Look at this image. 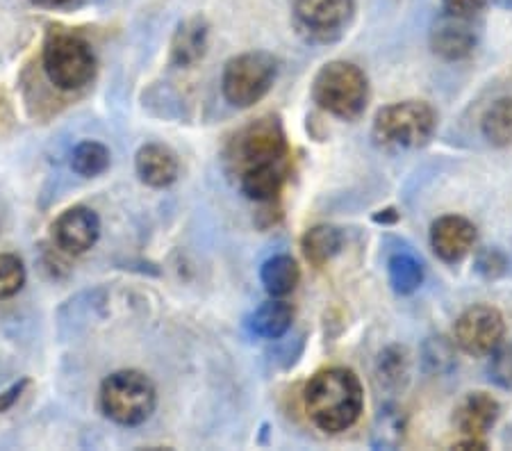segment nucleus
<instances>
[{
	"instance_id": "dca6fc26",
	"label": "nucleus",
	"mask_w": 512,
	"mask_h": 451,
	"mask_svg": "<svg viewBox=\"0 0 512 451\" xmlns=\"http://www.w3.org/2000/svg\"><path fill=\"white\" fill-rule=\"evenodd\" d=\"M289 176V162H264L239 171V190L255 203L276 201Z\"/></svg>"
},
{
	"instance_id": "ddd939ff",
	"label": "nucleus",
	"mask_w": 512,
	"mask_h": 451,
	"mask_svg": "<svg viewBox=\"0 0 512 451\" xmlns=\"http://www.w3.org/2000/svg\"><path fill=\"white\" fill-rule=\"evenodd\" d=\"M501 415L499 401L487 392H469L453 410V424L462 436L485 438Z\"/></svg>"
},
{
	"instance_id": "a878e982",
	"label": "nucleus",
	"mask_w": 512,
	"mask_h": 451,
	"mask_svg": "<svg viewBox=\"0 0 512 451\" xmlns=\"http://www.w3.org/2000/svg\"><path fill=\"white\" fill-rule=\"evenodd\" d=\"M490 0H442V7L447 14L462 16V19H474Z\"/></svg>"
},
{
	"instance_id": "20e7f679",
	"label": "nucleus",
	"mask_w": 512,
	"mask_h": 451,
	"mask_svg": "<svg viewBox=\"0 0 512 451\" xmlns=\"http://www.w3.org/2000/svg\"><path fill=\"white\" fill-rule=\"evenodd\" d=\"M312 98L321 110L333 117L355 121L367 110L369 80L365 71L351 62H328L312 82Z\"/></svg>"
},
{
	"instance_id": "9b49d317",
	"label": "nucleus",
	"mask_w": 512,
	"mask_h": 451,
	"mask_svg": "<svg viewBox=\"0 0 512 451\" xmlns=\"http://www.w3.org/2000/svg\"><path fill=\"white\" fill-rule=\"evenodd\" d=\"M476 226L467 217L447 215L431 226V246L435 256L456 265L472 253L476 244Z\"/></svg>"
},
{
	"instance_id": "5701e85b",
	"label": "nucleus",
	"mask_w": 512,
	"mask_h": 451,
	"mask_svg": "<svg viewBox=\"0 0 512 451\" xmlns=\"http://www.w3.org/2000/svg\"><path fill=\"white\" fill-rule=\"evenodd\" d=\"M403 438H406V415H403V410L396 406L381 408L374 424L371 445L376 449H396L403 445Z\"/></svg>"
},
{
	"instance_id": "aec40b11",
	"label": "nucleus",
	"mask_w": 512,
	"mask_h": 451,
	"mask_svg": "<svg viewBox=\"0 0 512 451\" xmlns=\"http://www.w3.org/2000/svg\"><path fill=\"white\" fill-rule=\"evenodd\" d=\"M112 164V153L96 139H82L71 151V169L80 178L103 176Z\"/></svg>"
},
{
	"instance_id": "7c9ffc66",
	"label": "nucleus",
	"mask_w": 512,
	"mask_h": 451,
	"mask_svg": "<svg viewBox=\"0 0 512 451\" xmlns=\"http://www.w3.org/2000/svg\"><path fill=\"white\" fill-rule=\"evenodd\" d=\"M32 3H37V5H44V7H57V5L71 3V0H32Z\"/></svg>"
},
{
	"instance_id": "b1692460",
	"label": "nucleus",
	"mask_w": 512,
	"mask_h": 451,
	"mask_svg": "<svg viewBox=\"0 0 512 451\" xmlns=\"http://www.w3.org/2000/svg\"><path fill=\"white\" fill-rule=\"evenodd\" d=\"M28 272L16 253H0V301L12 299L23 290Z\"/></svg>"
},
{
	"instance_id": "39448f33",
	"label": "nucleus",
	"mask_w": 512,
	"mask_h": 451,
	"mask_svg": "<svg viewBox=\"0 0 512 451\" xmlns=\"http://www.w3.org/2000/svg\"><path fill=\"white\" fill-rule=\"evenodd\" d=\"M437 114L426 101H401L378 110L371 128L374 142L387 151H408L428 144Z\"/></svg>"
},
{
	"instance_id": "c85d7f7f",
	"label": "nucleus",
	"mask_w": 512,
	"mask_h": 451,
	"mask_svg": "<svg viewBox=\"0 0 512 451\" xmlns=\"http://www.w3.org/2000/svg\"><path fill=\"white\" fill-rule=\"evenodd\" d=\"M503 269H506V258H503L497 249L485 251L478 256V272L485 274L487 278L499 276Z\"/></svg>"
},
{
	"instance_id": "6ab92c4d",
	"label": "nucleus",
	"mask_w": 512,
	"mask_h": 451,
	"mask_svg": "<svg viewBox=\"0 0 512 451\" xmlns=\"http://www.w3.org/2000/svg\"><path fill=\"white\" fill-rule=\"evenodd\" d=\"M342 244H344V237L335 226L321 224V226L310 228V231L303 235L301 249H303L305 260H308L312 267L321 269L342 251Z\"/></svg>"
},
{
	"instance_id": "9d476101",
	"label": "nucleus",
	"mask_w": 512,
	"mask_h": 451,
	"mask_svg": "<svg viewBox=\"0 0 512 451\" xmlns=\"http://www.w3.org/2000/svg\"><path fill=\"white\" fill-rule=\"evenodd\" d=\"M51 235L57 249L66 256H82L92 251L101 237V219L87 205H71L53 221Z\"/></svg>"
},
{
	"instance_id": "cd10ccee",
	"label": "nucleus",
	"mask_w": 512,
	"mask_h": 451,
	"mask_svg": "<svg viewBox=\"0 0 512 451\" xmlns=\"http://www.w3.org/2000/svg\"><path fill=\"white\" fill-rule=\"evenodd\" d=\"M30 379L28 376H23V379H19V381H14L10 388H5L3 392H0V415H5V413H10V410L19 404V399L26 395V390L30 388Z\"/></svg>"
},
{
	"instance_id": "423d86ee",
	"label": "nucleus",
	"mask_w": 512,
	"mask_h": 451,
	"mask_svg": "<svg viewBox=\"0 0 512 451\" xmlns=\"http://www.w3.org/2000/svg\"><path fill=\"white\" fill-rule=\"evenodd\" d=\"M278 76V60L264 51L230 57L221 73V92L233 108L246 110L260 103Z\"/></svg>"
},
{
	"instance_id": "4468645a",
	"label": "nucleus",
	"mask_w": 512,
	"mask_h": 451,
	"mask_svg": "<svg viewBox=\"0 0 512 451\" xmlns=\"http://www.w3.org/2000/svg\"><path fill=\"white\" fill-rule=\"evenodd\" d=\"M135 171L144 185L153 190L171 187L180 176L178 155L164 144H144L135 155Z\"/></svg>"
},
{
	"instance_id": "f3484780",
	"label": "nucleus",
	"mask_w": 512,
	"mask_h": 451,
	"mask_svg": "<svg viewBox=\"0 0 512 451\" xmlns=\"http://www.w3.org/2000/svg\"><path fill=\"white\" fill-rule=\"evenodd\" d=\"M294 308L285 299L271 297L258 306L249 317V328L253 335L264 340H280L292 328Z\"/></svg>"
},
{
	"instance_id": "412c9836",
	"label": "nucleus",
	"mask_w": 512,
	"mask_h": 451,
	"mask_svg": "<svg viewBox=\"0 0 512 451\" xmlns=\"http://www.w3.org/2000/svg\"><path fill=\"white\" fill-rule=\"evenodd\" d=\"M387 276H390L392 290L401 294V297H408V294L417 292L421 283H424V267L410 253H394L387 260Z\"/></svg>"
},
{
	"instance_id": "4be33fe9",
	"label": "nucleus",
	"mask_w": 512,
	"mask_h": 451,
	"mask_svg": "<svg viewBox=\"0 0 512 451\" xmlns=\"http://www.w3.org/2000/svg\"><path fill=\"white\" fill-rule=\"evenodd\" d=\"M483 135L492 146H510L512 144V98H499L485 110L481 121Z\"/></svg>"
},
{
	"instance_id": "393cba45",
	"label": "nucleus",
	"mask_w": 512,
	"mask_h": 451,
	"mask_svg": "<svg viewBox=\"0 0 512 451\" xmlns=\"http://www.w3.org/2000/svg\"><path fill=\"white\" fill-rule=\"evenodd\" d=\"M490 379L503 390H512V344H499L490 354Z\"/></svg>"
},
{
	"instance_id": "2f4dec72",
	"label": "nucleus",
	"mask_w": 512,
	"mask_h": 451,
	"mask_svg": "<svg viewBox=\"0 0 512 451\" xmlns=\"http://www.w3.org/2000/svg\"><path fill=\"white\" fill-rule=\"evenodd\" d=\"M494 3L506 7V10H512V0H494Z\"/></svg>"
},
{
	"instance_id": "f8f14e48",
	"label": "nucleus",
	"mask_w": 512,
	"mask_h": 451,
	"mask_svg": "<svg viewBox=\"0 0 512 451\" xmlns=\"http://www.w3.org/2000/svg\"><path fill=\"white\" fill-rule=\"evenodd\" d=\"M476 30L472 19H462L444 12L431 30V48L437 57L447 62L465 60L476 48Z\"/></svg>"
},
{
	"instance_id": "6e6552de",
	"label": "nucleus",
	"mask_w": 512,
	"mask_h": 451,
	"mask_svg": "<svg viewBox=\"0 0 512 451\" xmlns=\"http://www.w3.org/2000/svg\"><path fill=\"white\" fill-rule=\"evenodd\" d=\"M503 335H506V319L497 308L485 303L467 308L453 328L456 344L469 356H490L503 342Z\"/></svg>"
},
{
	"instance_id": "bb28decb",
	"label": "nucleus",
	"mask_w": 512,
	"mask_h": 451,
	"mask_svg": "<svg viewBox=\"0 0 512 451\" xmlns=\"http://www.w3.org/2000/svg\"><path fill=\"white\" fill-rule=\"evenodd\" d=\"M396 356H392V349L385 351L381 356V379L387 381H399V376H406V358H403L399 351H394Z\"/></svg>"
},
{
	"instance_id": "2eb2a0df",
	"label": "nucleus",
	"mask_w": 512,
	"mask_h": 451,
	"mask_svg": "<svg viewBox=\"0 0 512 451\" xmlns=\"http://www.w3.org/2000/svg\"><path fill=\"white\" fill-rule=\"evenodd\" d=\"M210 23L205 16L196 14L180 21L171 37V64L173 67H194L208 53Z\"/></svg>"
},
{
	"instance_id": "0eeeda50",
	"label": "nucleus",
	"mask_w": 512,
	"mask_h": 451,
	"mask_svg": "<svg viewBox=\"0 0 512 451\" xmlns=\"http://www.w3.org/2000/svg\"><path fill=\"white\" fill-rule=\"evenodd\" d=\"M289 155L283 123L278 117H262L246 126L237 135L230 160L235 162L237 174L253 164L285 162Z\"/></svg>"
},
{
	"instance_id": "7ed1b4c3",
	"label": "nucleus",
	"mask_w": 512,
	"mask_h": 451,
	"mask_svg": "<svg viewBox=\"0 0 512 451\" xmlns=\"http://www.w3.org/2000/svg\"><path fill=\"white\" fill-rule=\"evenodd\" d=\"M103 415L119 426H139L148 422L158 406V388L139 369H119L105 376L98 392Z\"/></svg>"
},
{
	"instance_id": "f03ea898",
	"label": "nucleus",
	"mask_w": 512,
	"mask_h": 451,
	"mask_svg": "<svg viewBox=\"0 0 512 451\" xmlns=\"http://www.w3.org/2000/svg\"><path fill=\"white\" fill-rule=\"evenodd\" d=\"M96 53L92 44L76 32L53 28L41 48V69L60 92H80L96 76Z\"/></svg>"
},
{
	"instance_id": "1a4fd4ad",
	"label": "nucleus",
	"mask_w": 512,
	"mask_h": 451,
	"mask_svg": "<svg viewBox=\"0 0 512 451\" xmlns=\"http://www.w3.org/2000/svg\"><path fill=\"white\" fill-rule=\"evenodd\" d=\"M355 0H294V21L315 41H330L349 28Z\"/></svg>"
},
{
	"instance_id": "a211bd4d",
	"label": "nucleus",
	"mask_w": 512,
	"mask_h": 451,
	"mask_svg": "<svg viewBox=\"0 0 512 451\" xmlns=\"http://www.w3.org/2000/svg\"><path fill=\"white\" fill-rule=\"evenodd\" d=\"M260 281L269 297L285 299L296 290L301 281V269L292 256H274L264 262L260 269Z\"/></svg>"
},
{
	"instance_id": "c756f323",
	"label": "nucleus",
	"mask_w": 512,
	"mask_h": 451,
	"mask_svg": "<svg viewBox=\"0 0 512 451\" xmlns=\"http://www.w3.org/2000/svg\"><path fill=\"white\" fill-rule=\"evenodd\" d=\"M453 449H487V442H485V438L462 436V440L453 442Z\"/></svg>"
},
{
	"instance_id": "f257e3e1",
	"label": "nucleus",
	"mask_w": 512,
	"mask_h": 451,
	"mask_svg": "<svg viewBox=\"0 0 512 451\" xmlns=\"http://www.w3.org/2000/svg\"><path fill=\"white\" fill-rule=\"evenodd\" d=\"M303 406L319 431L342 433L360 420L365 390L353 369L326 367L305 385Z\"/></svg>"
}]
</instances>
